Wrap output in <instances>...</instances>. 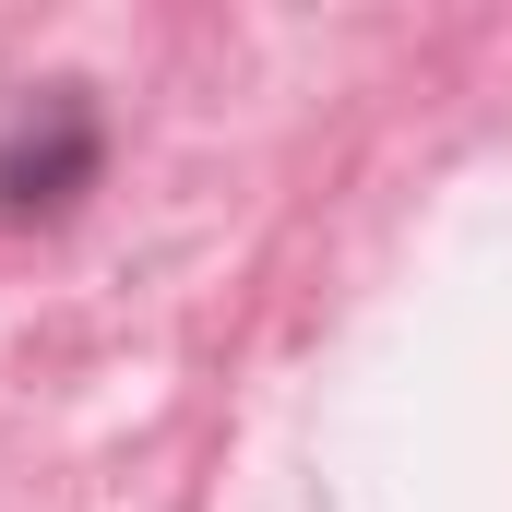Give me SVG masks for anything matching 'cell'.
Returning a JSON list of instances; mask_svg holds the SVG:
<instances>
[{
	"mask_svg": "<svg viewBox=\"0 0 512 512\" xmlns=\"http://www.w3.org/2000/svg\"><path fill=\"white\" fill-rule=\"evenodd\" d=\"M108 167V108L96 84H24L0 120V227H60Z\"/></svg>",
	"mask_w": 512,
	"mask_h": 512,
	"instance_id": "obj_1",
	"label": "cell"
}]
</instances>
